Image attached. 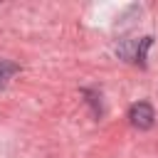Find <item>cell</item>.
<instances>
[{"mask_svg": "<svg viewBox=\"0 0 158 158\" xmlns=\"http://www.w3.org/2000/svg\"><path fill=\"white\" fill-rule=\"evenodd\" d=\"M128 118H131V123H133L136 128L146 131V128H151V126H153V118H156V114H153V106H151V104H146V101H138V104H133V106H131V111H128Z\"/></svg>", "mask_w": 158, "mask_h": 158, "instance_id": "1", "label": "cell"}, {"mask_svg": "<svg viewBox=\"0 0 158 158\" xmlns=\"http://www.w3.org/2000/svg\"><path fill=\"white\" fill-rule=\"evenodd\" d=\"M15 72H17V64H12V62H7V59H0V86H5L7 79H10Z\"/></svg>", "mask_w": 158, "mask_h": 158, "instance_id": "2", "label": "cell"}]
</instances>
